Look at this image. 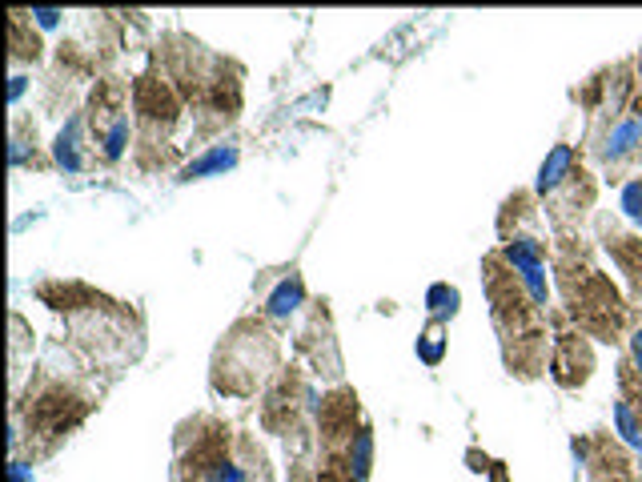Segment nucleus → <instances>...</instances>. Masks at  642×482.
Listing matches in <instances>:
<instances>
[{
  "instance_id": "nucleus-1",
  "label": "nucleus",
  "mask_w": 642,
  "mask_h": 482,
  "mask_svg": "<svg viewBox=\"0 0 642 482\" xmlns=\"http://www.w3.org/2000/svg\"><path fill=\"white\" fill-rule=\"evenodd\" d=\"M502 262L518 274L530 306H546V302H550V278H546V258H542L538 237H530V233L510 237L506 250H502Z\"/></svg>"
},
{
  "instance_id": "nucleus-2",
  "label": "nucleus",
  "mask_w": 642,
  "mask_h": 482,
  "mask_svg": "<svg viewBox=\"0 0 642 482\" xmlns=\"http://www.w3.org/2000/svg\"><path fill=\"white\" fill-rule=\"evenodd\" d=\"M93 141L101 145L105 161H121L129 145V113L121 109V89L105 85V93L93 97Z\"/></svg>"
},
{
  "instance_id": "nucleus-3",
  "label": "nucleus",
  "mask_w": 642,
  "mask_h": 482,
  "mask_svg": "<svg viewBox=\"0 0 642 482\" xmlns=\"http://www.w3.org/2000/svg\"><path fill=\"white\" fill-rule=\"evenodd\" d=\"M53 161L65 173H81L85 169V113H73L65 121V129L53 141Z\"/></svg>"
},
{
  "instance_id": "nucleus-4",
  "label": "nucleus",
  "mask_w": 642,
  "mask_h": 482,
  "mask_svg": "<svg viewBox=\"0 0 642 482\" xmlns=\"http://www.w3.org/2000/svg\"><path fill=\"white\" fill-rule=\"evenodd\" d=\"M638 149H642V121H638V117H626V121H618V125L606 133L598 157H602L606 165H622V161H630Z\"/></svg>"
},
{
  "instance_id": "nucleus-5",
  "label": "nucleus",
  "mask_w": 642,
  "mask_h": 482,
  "mask_svg": "<svg viewBox=\"0 0 642 482\" xmlns=\"http://www.w3.org/2000/svg\"><path fill=\"white\" fill-rule=\"evenodd\" d=\"M590 350L578 342V338H566L562 346H558V358H554V378L562 382V386H582L586 378H590Z\"/></svg>"
},
{
  "instance_id": "nucleus-6",
  "label": "nucleus",
  "mask_w": 642,
  "mask_h": 482,
  "mask_svg": "<svg viewBox=\"0 0 642 482\" xmlns=\"http://www.w3.org/2000/svg\"><path fill=\"white\" fill-rule=\"evenodd\" d=\"M241 161L237 145H213L205 149L201 157H193L185 169H181V181H205V177H221L225 169H233Z\"/></svg>"
},
{
  "instance_id": "nucleus-7",
  "label": "nucleus",
  "mask_w": 642,
  "mask_h": 482,
  "mask_svg": "<svg viewBox=\"0 0 642 482\" xmlns=\"http://www.w3.org/2000/svg\"><path fill=\"white\" fill-rule=\"evenodd\" d=\"M570 173H574V149H570V145H554V149L546 153V161L538 165V193L562 189Z\"/></svg>"
},
{
  "instance_id": "nucleus-8",
  "label": "nucleus",
  "mask_w": 642,
  "mask_h": 482,
  "mask_svg": "<svg viewBox=\"0 0 642 482\" xmlns=\"http://www.w3.org/2000/svg\"><path fill=\"white\" fill-rule=\"evenodd\" d=\"M426 310H430L434 326L454 322V318H458V310H462V290H458V286H450V282H434V286L426 290Z\"/></svg>"
},
{
  "instance_id": "nucleus-9",
  "label": "nucleus",
  "mask_w": 642,
  "mask_h": 482,
  "mask_svg": "<svg viewBox=\"0 0 642 482\" xmlns=\"http://www.w3.org/2000/svg\"><path fill=\"white\" fill-rule=\"evenodd\" d=\"M301 302H305V286H301L297 274H289V278H281L277 290L265 298V314H269V318H289V314H297Z\"/></svg>"
},
{
  "instance_id": "nucleus-10",
  "label": "nucleus",
  "mask_w": 642,
  "mask_h": 482,
  "mask_svg": "<svg viewBox=\"0 0 642 482\" xmlns=\"http://www.w3.org/2000/svg\"><path fill=\"white\" fill-rule=\"evenodd\" d=\"M614 430L622 434L626 446L642 450V418H638V410L630 406V398H618V402H614Z\"/></svg>"
},
{
  "instance_id": "nucleus-11",
  "label": "nucleus",
  "mask_w": 642,
  "mask_h": 482,
  "mask_svg": "<svg viewBox=\"0 0 642 482\" xmlns=\"http://www.w3.org/2000/svg\"><path fill=\"white\" fill-rule=\"evenodd\" d=\"M418 358H422L426 366H442V358H446V330H442V326H430V330L418 338Z\"/></svg>"
},
{
  "instance_id": "nucleus-12",
  "label": "nucleus",
  "mask_w": 642,
  "mask_h": 482,
  "mask_svg": "<svg viewBox=\"0 0 642 482\" xmlns=\"http://www.w3.org/2000/svg\"><path fill=\"white\" fill-rule=\"evenodd\" d=\"M618 209H622V217H630V221H638V225H642V177H630V181L622 185V193H618Z\"/></svg>"
},
{
  "instance_id": "nucleus-13",
  "label": "nucleus",
  "mask_w": 642,
  "mask_h": 482,
  "mask_svg": "<svg viewBox=\"0 0 642 482\" xmlns=\"http://www.w3.org/2000/svg\"><path fill=\"white\" fill-rule=\"evenodd\" d=\"M29 17H33V21H37V25H41V29H57V25H61V17H65V13H57V9H33V13H29Z\"/></svg>"
},
{
  "instance_id": "nucleus-14",
  "label": "nucleus",
  "mask_w": 642,
  "mask_h": 482,
  "mask_svg": "<svg viewBox=\"0 0 642 482\" xmlns=\"http://www.w3.org/2000/svg\"><path fill=\"white\" fill-rule=\"evenodd\" d=\"M630 362L642 374V330H634V338H630Z\"/></svg>"
},
{
  "instance_id": "nucleus-15",
  "label": "nucleus",
  "mask_w": 642,
  "mask_h": 482,
  "mask_svg": "<svg viewBox=\"0 0 642 482\" xmlns=\"http://www.w3.org/2000/svg\"><path fill=\"white\" fill-rule=\"evenodd\" d=\"M21 93H25V77L17 73V77H13V85H9V101L17 105V101H21Z\"/></svg>"
},
{
  "instance_id": "nucleus-16",
  "label": "nucleus",
  "mask_w": 642,
  "mask_h": 482,
  "mask_svg": "<svg viewBox=\"0 0 642 482\" xmlns=\"http://www.w3.org/2000/svg\"><path fill=\"white\" fill-rule=\"evenodd\" d=\"M9 482H33V478H29V470H25L21 462H13V466H9Z\"/></svg>"
}]
</instances>
